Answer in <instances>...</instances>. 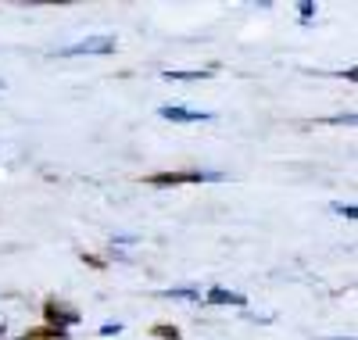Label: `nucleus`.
<instances>
[{"instance_id": "4", "label": "nucleus", "mask_w": 358, "mask_h": 340, "mask_svg": "<svg viewBox=\"0 0 358 340\" xmlns=\"http://www.w3.org/2000/svg\"><path fill=\"white\" fill-rule=\"evenodd\" d=\"M204 301H208V304H236V308L244 304V297L236 294V290H222V287H212Z\"/></svg>"}, {"instance_id": "7", "label": "nucleus", "mask_w": 358, "mask_h": 340, "mask_svg": "<svg viewBox=\"0 0 358 340\" xmlns=\"http://www.w3.org/2000/svg\"><path fill=\"white\" fill-rule=\"evenodd\" d=\"M165 79H169V83H176V79L197 83V79H208V72H172V69H169V72H165Z\"/></svg>"}, {"instance_id": "13", "label": "nucleus", "mask_w": 358, "mask_h": 340, "mask_svg": "<svg viewBox=\"0 0 358 340\" xmlns=\"http://www.w3.org/2000/svg\"><path fill=\"white\" fill-rule=\"evenodd\" d=\"M330 340H351V337H330Z\"/></svg>"}, {"instance_id": "11", "label": "nucleus", "mask_w": 358, "mask_h": 340, "mask_svg": "<svg viewBox=\"0 0 358 340\" xmlns=\"http://www.w3.org/2000/svg\"><path fill=\"white\" fill-rule=\"evenodd\" d=\"M334 211H341V215H348V219H355V208H351V204H334Z\"/></svg>"}, {"instance_id": "2", "label": "nucleus", "mask_w": 358, "mask_h": 340, "mask_svg": "<svg viewBox=\"0 0 358 340\" xmlns=\"http://www.w3.org/2000/svg\"><path fill=\"white\" fill-rule=\"evenodd\" d=\"M115 50V36H86L65 50H57V57H83V54H111Z\"/></svg>"}, {"instance_id": "9", "label": "nucleus", "mask_w": 358, "mask_h": 340, "mask_svg": "<svg viewBox=\"0 0 358 340\" xmlns=\"http://www.w3.org/2000/svg\"><path fill=\"white\" fill-rule=\"evenodd\" d=\"M101 333H104V337H115V333H122V326H118V323H104Z\"/></svg>"}, {"instance_id": "1", "label": "nucleus", "mask_w": 358, "mask_h": 340, "mask_svg": "<svg viewBox=\"0 0 358 340\" xmlns=\"http://www.w3.org/2000/svg\"><path fill=\"white\" fill-rule=\"evenodd\" d=\"M226 172L215 169H194V172H165V176H151V183L158 187H169V183H222Z\"/></svg>"}, {"instance_id": "6", "label": "nucleus", "mask_w": 358, "mask_h": 340, "mask_svg": "<svg viewBox=\"0 0 358 340\" xmlns=\"http://www.w3.org/2000/svg\"><path fill=\"white\" fill-rule=\"evenodd\" d=\"M165 297H190V301H201V287H172V290H162Z\"/></svg>"}, {"instance_id": "10", "label": "nucleus", "mask_w": 358, "mask_h": 340, "mask_svg": "<svg viewBox=\"0 0 358 340\" xmlns=\"http://www.w3.org/2000/svg\"><path fill=\"white\" fill-rule=\"evenodd\" d=\"M155 333H158V337H172V340H176V337H179V330H172V326H158V330H155Z\"/></svg>"}, {"instance_id": "3", "label": "nucleus", "mask_w": 358, "mask_h": 340, "mask_svg": "<svg viewBox=\"0 0 358 340\" xmlns=\"http://www.w3.org/2000/svg\"><path fill=\"white\" fill-rule=\"evenodd\" d=\"M158 115L165 118V122H212V111H190V108H176V104H165V108H158Z\"/></svg>"}, {"instance_id": "5", "label": "nucleus", "mask_w": 358, "mask_h": 340, "mask_svg": "<svg viewBox=\"0 0 358 340\" xmlns=\"http://www.w3.org/2000/svg\"><path fill=\"white\" fill-rule=\"evenodd\" d=\"M47 319H50V323L62 319V323H69V326H72V323H79V312H72V308H57V304L50 301V304H47Z\"/></svg>"}, {"instance_id": "8", "label": "nucleus", "mask_w": 358, "mask_h": 340, "mask_svg": "<svg viewBox=\"0 0 358 340\" xmlns=\"http://www.w3.org/2000/svg\"><path fill=\"white\" fill-rule=\"evenodd\" d=\"M297 15H301V22H312L315 18V4H301V8H297Z\"/></svg>"}, {"instance_id": "12", "label": "nucleus", "mask_w": 358, "mask_h": 340, "mask_svg": "<svg viewBox=\"0 0 358 340\" xmlns=\"http://www.w3.org/2000/svg\"><path fill=\"white\" fill-rule=\"evenodd\" d=\"M0 340H4V323H0Z\"/></svg>"}]
</instances>
